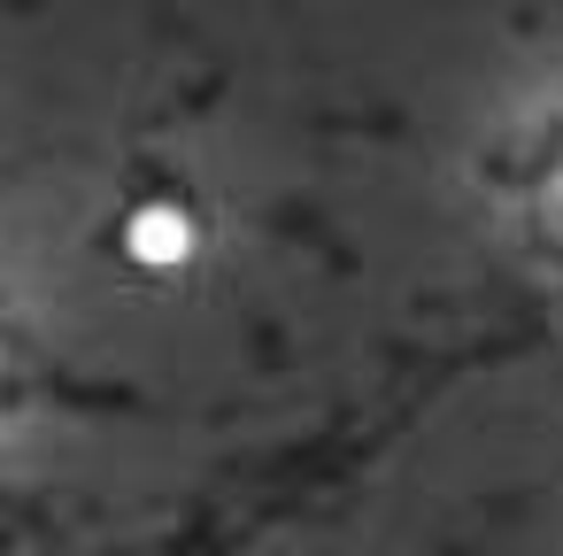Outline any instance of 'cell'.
<instances>
[{"label":"cell","instance_id":"1","mask_svg":"<svg viewBox=\"0 0 563 556\" xmlns=\"http://www.w3.org/2000/svg\"><path fill=\"white\" fill-rule=\"evenodd\" d=\"M194 248H201V225H194V209L170 201V194H155V201H140V209L124 217V255L147 263V271H186Z\"/></svg>","mask_w":563,"mask_h":556}]
</instances>
